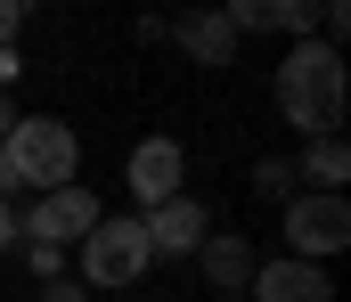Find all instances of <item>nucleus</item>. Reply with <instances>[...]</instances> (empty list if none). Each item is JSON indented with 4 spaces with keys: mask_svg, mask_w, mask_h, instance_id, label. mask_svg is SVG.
<instances>
[{
    "mask_svg": "<svg viewBox=\"0 0 351 302\" xmlns=\"http://www.w3.org/2000/svg\"><path fill=\"white\" fill-rule=\"evenodd\" d=\"M269 99H278V114H286L302 139H335V131H343V99H351L343 49H327V41H294V49L278 58Z\"/></svg>",
    "mask_w": 351,
    "mask_h": 302,
    "instance_id": "obj_1",
    "label": "nucleus"
},
{
    "mask_svg": "<svg viewBox=\"0 0 351 302\" xmlns=\"http://www.w3.org/2000/svg\"><path fill=\"white\" fill-rule=\"evenodd\" d=\"M147 270H156V253H147L139 212H98V229L74 245V278H82L98 302H106V294H131Z\"/></svg>",
    "mask_w": 351,
    "mask_h": 302,
    "instance_id": "obj_2",
    "label": "nucleus"
},
{
    "mask_svg": "<svg viewBox=\"0 0 351 302\" xmlns=\"http://www.w3.org/2000/svg\"><path fill=\"white\" fill-rule=\"evenodd\" d=\"M8 164H16V188L25 197H49V188H74V164H82V139L66 114H16V131L0 139Z\"/></svg>",
    "mask_w": 351,
    "mask_h": 302,
    "instance_id": "obj_3",
    "label": "nucleus"
},
{
    "mask_svg": "<svg viewBox=\"0 0 351 302\" xmlns=\"http://www.w3.org/2000/svg\"><path fill=\"white\" fill-rule=\"evenodd\" d=\"M278 229H286V253H294V262H319V270H327L351 245V204L327 197V188H302V197L278 204Z\"/></svg>",
    "mask_w": 351,
    "mask_h": 302,
    "instance_id": "obj_4",
    "label": "nucleus"
},
{
    "mask_svg": "<svg viewBox=\"0 0 351 302\" xmlns=\"http://www.w3.org/2000/svg\"><path fill=\"white\" fill-rule=\"evenodd\" d=\"M90 229H98V197H90V188H49V197L16 204V245L66 253V245H82Z\"/></svg>",
    "mask_w": 351,
    "mask_h": 302,
    "instance_id": "obj_5",
    "label": "nucleus"
},
{
    "mask_svg": "<svg viewBox=\"0 0 351 302\" xmlns=\"http://www.w3.org/2000/svg\"><path fill=\"white\" fill-rule=\"evenodd\" d=\"M131 197H139V212L188 197V147H180L172 131H156V139H139V147H131Z\"/></svg>",
    "mask_w": 351,
    "mask_h": 302,
    "instance_id": "obj_6",
    "label": "nucleus"
},
{
    "mask_svg": "<svg viewBox=\"0 0 351 302\" xmlns=\"http://www.w3.org/2000/svg\"><path fill=\"white\" fill-rule=\"evenodd\" d=\"M245 302H335V278L319 270V262H262L254 270V286H245Z\"/></svg>",
    "mask_w": 351,
    "mask_h": 302,
    "instance_id": "obj_7",
    "label": "nucleus"
},
{
    "mask_svg": "<svg viewBox=\"0 0 351 302\" xmlns=\"http://www.w3.org/2000/svg\"><path fill=\"white\" fill-rule=\"evenodd\" d=\"M139 229H147V253H196L213 237V212L196 197H172V204H156V212H139Z\"/></svg>",
    "mask_w": 351,
    "mask_h": 302,
    "instance_id": "obj_8",
    "label": "nucleus"
},
{
    "mask_svg": "<svg viewBox=\"0 0 351 302\" xmlns=\"http://www.w3.org/2000/svg\"><path fill=\"white\" fill-rule=\"evenodd\" d=\"M164 33H172L196 66H237V33H229V16H221V8H188V16L164 25Z\"/></svg>",
    "mask_w": 351,
    "mask_h": 302,
    "instance_id": "obj_9",
    "label": "nucleus"
},
{
    "mask_svg": "<svg viewBox=\"0 0 351 302\" xmlns=\"http://www.w3.org/2000/svg\"><path fill=\"white\" fill-rule=\"evenodd\" d=\"M196 270L213 278V294H245V286H254V270H262V253H254L245 237H221V229H213V237L196 245Z\"/></svg>",
    "mask_w": 351,
    "mask_h": 302,
    "instance_id": "obj_10",
    "label": "nucleus"
},
{
    "mask_svg": "<svg viewBox=\"0 0 351 302\" xmlns=\"http://www.w3.org/2000/svg\"><path fill=\"white\" fill-rule=\"evenodd\" d=\"M294 172H302V188H327V197H343V180H351V147H343V139H311Z\"/></svg>",
    "mask_w": 351,
    "mask_h": 302,
    "instance_id": "obj_11",
    "label": "nucleus"
},
{
    "mask_svg": "<svg viewBox=\"0 0 351 302\" xmlns=\"http://www.w3.org/2000/svg\"><path fill=\"white\" fill-rule=\"evenodd\" d=\"M254 188H262V197H294V188H302V172H294V155H262V164H254Z\"/></svg>",
    "mask_w": 351,
    "mask_h": 302,
    "instance_id": "obj_12",
    "label": "nucleus"
},
{
    "mask_svg": "<svg viewBox=\"0 0 351 302\" xmlns=\"http://www.w3.org/2000/svg\"><path fill=\"white\" fill-rule=\"evenodd\" d=\"M25 253H33V278H41V286H49V278H66V270H74V253H49V245H25Z\"/></svg>",
    "mask_w": 351,
    "mask_h": 302,
    "instance_id": "obj_13",
    "label": "nucleus"
},
{
    "mask_svg": "<svg viewBox=\"0 0 351 302\" xmlns=\"http://www.w3.org/2000/svg\"><path fill=\"white\" fill-rule=\"evenodd\" d=\"M41 302H98V294H90L82 278H74V270H66V278H49V286H41Z\"/></svg>",
    "mask_w": 351,
    "mask_h": 302,
    "instance_id": "obj_14",
    "label": "nucleus"
},
{
    "mask_svg": "<svg viewBox=\"0 0 351 302\" xmlns=\"http://www.w3.org/2000/svg\"><path fill=\"white\" fill-rule=\"evenodd\" d=\"M16 33H25V8H16V0H0V49H16Z\"/></svg>",
    "mask_w": 351,
    "mask_h": 302,
    "instance_id": "obj_15",
    "label": "nucleus"
},
{
    "mask_svg": "<svg viewBox=\"0 0 351 302\" xmlns=\"http://www.w3.org/2000/svg\"><path fill=\"white\" fill-rule=\"evenodd\" d=\"M25 188H16V164H8V147H0V204H16Z\"/></svg>",
    "mask_w": 351,
    "mask_h": 302,
    "instance_id": "obj_16",
    "label": "nucleus"
},
{
    "mask_svg": "<svg viewBox=\"0 0 351 302\" xmlns=\"http://www.w3.org/2000/svg\"><path fill=\"white\" fill-rule=\"evenodd\" d=\"M16 245V204H0V253Z\"/></svg>",
    "mask_w": 351,
    "mask_h": 302,
    "instance_id": "obj_17",
    "label": "nucleus"
},
{
    "mask_svg": "<svg viewBox=\"0 0 351 302\" xmlns=\"http://www.w3.org/2000/svg\"><path fill=\"white\" fill-rule=\"evenodd\" d=\"M8 131H16V106H8V90H0V139H8Z\"/></svg>",
    "mask_w": 351,
    "mask_h": 302,
    "instance_id": "obj_18",
    "label": "nucleus"
},
{
    "mask_svg": "<svg viewBox=\"0 0 351 302\" xmlns=\"http://www.w3.org/2000/svg\"><path fill=\"white\" fill-rule=\"evenodd\" d=\"M106 302H139V294H106Z\"/></svg>",
    "mask_w": 351,
    "mask_h": 302,
    "instance_id": "obj_19",
    "label": "nucleus"
},
{
    "mask_svg": "<svg viewBox=\"0 0 351 302\" xmlns=\"http://www.w3.org/2000/svg\"><path fill=\"white\" fill-rule=\"evenodd\" d=\"M221 302H245V294H221Z\"/></svg>",
    "mask_w": 351,
    "mask_h": 302,
    "instance_id": "obj_20",
    "label": "nucleus"
}]
</instances>
